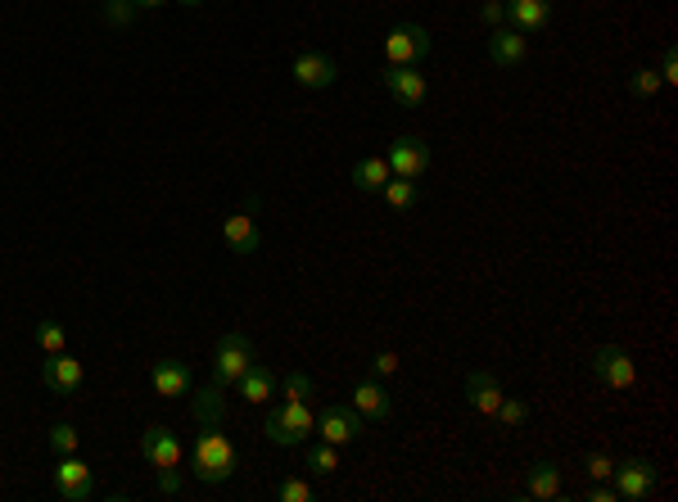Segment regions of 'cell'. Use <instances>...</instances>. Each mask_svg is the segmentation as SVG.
Listing matches in <instances>:
<instances>
[{"label":"cell","instance_id":"1","mask_svg":"<svg viewBox=\"0 0 678 502\" xmlns=\"http://www.w3.org/2000/svg\"><path fill=\"white\" fill-rule=\"evenodd\" d=\"M190 471L204 484H222L240 471V453L231 435H222V426H199L195 448H190Z\"/></svg>","mask_w":678,"mask_h":502},{"label":"cell","instance_id":"2","mask_svg":"<svg viewBox=\"0 0 678 502\" xmlns=\"http://www.w3.org/2000/svg\"><path fill=\"white\" fill-rule=\"evenodd\" d=\"M263 435H267V444H276V448H299L308 435H317V412H312V403L285 398L281 408L267 412Z\"/></svg>","mask_w":678,"mask_h":502},{"label":"cell","instance_id":"3","mask_svg":"<svg viewBox=\"0 0 678 502\" xmlns=\"http://www.w3.org/2000/svg\"><path fill=\"white\" fill-rule=\"evenodd\" d=\"M254 340H249L245 331H226L222 340H217V353H213V380L217 385H236L240 376H245L249 367H254Z\"/></svg>","mask_w":678,"mask_h":502},{"label":"cell","instance_id":"4","mask_svg":"<svg viewBox=\"0 0 678 502\" xmlns=\"http://www.w3.org/2000/svg\"><path fill=\"white\" fill-rule=\"evenodd\" d=\"M430 55H434V41H430V32H425L421 23H398V28H389V37H385V59L389 64L421 68Z\"/></svg>","mask_w":678,"mask_h":502},{"label":"cell","instance_id":"5","mask_svg":"<svg viewBox=\"0 0 678 502\" xmlns=\"http://www.w3.org/2000/svg\"><path fill=\"white\" fill-rule=\"evenodd\" d=\"M588 367H593V376L602 380L606 389H633L638 385V367H633V358L620 349V344H597L593 358H588Z\"/></svg>","mask_w":678,"mask_h":502},{"label":"cell","instance_id":"6","mask_svg":"<svg viewBox=\"0 0 678 502\" xmlns=\"http://www.w3.org/2000/svg\"><path fill=\"white\" fill-rule=\"evenodd\" d=\"M611 484L620 502H647L656 493V466L642 462V457H624V462H615Z\"/></svg>","mask_w":678,"mask_h":502},{"label":"cell","instance_id":"7","mask_svg":"<svg viewBox=\"0 0 678 502\" xmlns=\"http://www.w3.org/2000/svg\"><path fill=\"white\" fill-rule=\"evenodd\" d=\"M385 163H389V172L394 177H407V181H421L425 172L434 168V150L421 141V136H398L394 145H389V154H385Z\"/></svg>","mask_w":678,"mask_h":502},{"label":"cell","instance_id":"8","mask_svg":"<svg viewBox=\"0 0 678 502\" xmlns=\"http://www.w3.org/2000/svg\"><path fill=\"white\" fill-rule=\"evenodd\" d=\"M317 435L326 444L344 448V444H358L362 439V417L353 412V403H330L326 412H317Z\"/></svg>","mask_w":678,"mask_h":502},{"label":"cell","instance_id":"9","mask_svg":"<svg viewBox=\"0 0 678 502\" xmlns=\"http://www.w3.org/2000/svg\"><path fill=\"white\" fill-rule=\"evenodd\" d=\"M254 213H258V199H245V209H236L231 218L222 222V240H226V249H231V254H240V258L258 254V245H263Z\"/></svg>","mask_w":678,"mask_h":502},{"label":"cell","instance_id":"10","mask_svg":"<svg viewBox=\"0 0 678 502\" xmlns=\"http://www.w3.org/2000/svg\"><path fill=\"white\" fill-rule=\"evenodd\" d=\"M290 73L303 91H326V86L339 82V64L326 55V50H303V55H294Z\"/></svg>","mask_w":678,"mask_h":502},{"label":"cell","instance_id":"11","mask_svg":"<svg viewBox=\"0 0 678 502\" xmlns=\"http://www.w3.org/2000/svg\"><path fill=\"white\" fill-rule=\"evenodd\" d=\"M86 380L82 362L73 358V353H46V362H41V385L50 389V394H77Z\"/></svg>","mask_w":678,"mask_h":502},{"label":"cell","instance_id":"12","mask_svg":"<svg viewBox=\"0 0 678 502\" xmlns=\"http://www.w3.org/2000/svg\"><path fill=\"white\" fill-rule=\"evenodd\" d=\"M385 91L394 95L403 109H421L425 105V95H430V82H425V73L421 68H398V64H389L385 68Z\"/></svg>","mask_w":678,"mask_h":502},{"label":"cell","instance_id":"13","mask_svg":"<svg viewBox=\"0 0 678 502\" xmlns=\"http://www.w3.org/2000/svg\"><path fill=\"white\" fill-rule=\"evenodd\" d=\"M55 493L64 502H86L95 493V480H91V466L86 462H77V453H68V457H59V466H55Z\"/></svg>","mask_w":678,"mask_h":502},{"label":"cell","instance_id":"14","mask_svg":"<svg viewBox=\"0 0 678 502\" xmlns=\"http://www.w3.org/2000/svg\"><path fill=\"white\" fill-rule=\"evenodd\" d=\"M141 453L154 471H177L181 466V439L168 426H145L141 435Z\"/></svg>","mask_w":678,"mask_h":502},{"label":"cell","instance_id":"15","mask_svg":"<svg viewBox=\"0 0 678 502\" xmlns=\"http://www.w3.org/2000/svg\"><path fill=\"white\" fill-rule=\"evenodd\" d=\"M529 59V37L525 32H516L511 23H502V28L489 32V64L493 68H520Z\"/></svg>","mask_w":678,"mask_h":502},{"label":"cell","instance_id":"16","mask_svg":"<svg viewBox=\"0 0 678 502\" xmlns=\"http://www.w3.org/2000/svg\"><path fill=\"white\" fill-rule=\"evenodd\" d=\"M353 412H358L362 421H389L394 417V398H389V389L380 385L376 376H362L358 385H353Z\"/></svg>","mask_w":678,"mask_h":502},{"label":"cell","instance_id":"17","mask_svg":"<svg viewBox=\"0 0 678 502\" xmlns=\"http://www.w3.org/2000/svg\"><path fill=\"white\" fill-rule=\"evenodd\" d=\"M150 385L159 398H190V367L177 358H159L150 367Z\"/></svg>","mask_w":678,"mask_h":502},{"label":"cell","instance_id":"18","mask_svg":"<svg viewBox=\"0 0 678 502\" xmlns=\"http://www.w3.org/2000/svg\"><path fill=\"white\" fill-rule=\"evenodd\" d=\"M462 389H466V403H471L480 417H493V412H498L502 385H498V376H493V371H471Z\"/></svg>","mask_w":678,"mask_h":502},{"label":"cell","instance_id":"19","mask_svg":"<svg viewBox=\"0 0 678 502\" xmlns=\"http://www.w3.org/2000/svg\"><path fill=\"white\" fill-rule=\"evenodd\" d=\"M507 23L516 32H543L552 23V0H507Z\"/></svg>","mask_w":678,"mask_h":502},{"label":"cell","instance_id":"20","mask_svg":"<svg viewBox=\"0 0 678 502\" xmlns=\"http://www.w3.org/2000/svg\"><path fill=\"white\" fill-rule=\"evenodd\" d=\"M389 177H394V172H389V163L380 159V154H362V159L353 163V186H358L362 195H380Z\"/></svg>","mask_w":678,"mask_h":502},{"label":"cell","instance_id":"21","mask_svg":"<svg viewBox=\"0 0 678 502\" xmlns=\"http://www.w3.org/2000/svg\"><path fill=\"white\" fill-rule=\"evenodd\" d=\"M525 493L529 498H556L561 493V466L552 462V457H543V462H534L529 466V475H525Z\"/></svg>","mask_w":678,"mask_h":502},{"label":"cell","instance_id":"22","mask_svg":"<svg viewBox=\"0 0 678 502\" xmlns=\"http://www.w3.org/2000/svg\"><path fill=\"white\" fill-rule=\"evenodd\" d=\"M236 389H240V398H249V403H272L276 398V376L263 367V362H254V367L236 380Z\"/></svg>","mask_w":678,"mask_h":502},{"label":"cell","instance_id":"23","mask_svg":"<svg viewBox=\"0 0 678 502\" xmlns=\"http://www.w3.org/2000/svg\"><path fill=\"white\" fill-rule=\"evenodd\" d=\"M190 408H195V421L199 426H222L226 421V394H222V385H204L195 394V403H190Z\"/></svg>","mask_w":678,"mask_h":502},{"label":"cell","instance_id":"24","mask_svg":"<svg viewBox=\"0 0 678 502\" xmlns=\"http://www.w3.org/2000/svg\"><path fill=\"white\" fill-rule=\"evenodd\" d=\"M380 195H385V204H389V209H398V213H407V209H416V204H421V186H416V181H407V177H389Z\"/></svg>","mask_w":678,"mask_h":502},{"label":"cell","instance_id":"25","mask_svg":"<svg viewBox=\"0 0 678 502\" xmlns=\"http://www.w3.org/2000/svg\"><path fill=\"white\" fill-rule=\"evenodd\" d=\"M303 462H308V471H317V475H335L339 471V448L335 444H312L308 453H303Z\"/></svg>","mask_w":678,"mask_h":502},{"label":"cell","instance_id":"26","mask_svg":"<svg viewBox=\"0 0 678 502\" xmlns=\"http://www.w3.org/2000/svg\"><path fill=\"white\" fill-rule=\"evenodd\" d=\"M37 349L41 353H64L68 349V331L55 322V317H46V322L37 326Z\"/></svg>","mask_w":678,"mask_h":502},{"label":"cell","instance_id":"27","mask_svg":"<svg viewBox=\"0 0 678 502\" xmlns=\"http://www.w3.org/2000/svg\"><path fill=\"white\" fill-rule=\"evenodd\" d=\"M276 389H281V398H299V403H308V398L317 394V385H312L308 371H290L285 380H276Z\"/></svg>","mask_w":678,"mask_h":502},{"label":"cell","instance_id":"28","mask_svg":"<svg viewBox=\"0 0 678 502\" xmlns=\"http://www.w3.org/2000/svg\"><path fill=\"white\" fill-rule=\"evenodd\" d=\"M493 417H498L507 430H520L529 421V403H525V398H507V394H502V403H498V412H493Z\"/></svg>","mask_w":678,"mask_h":502},{"label":"cell","instance_id":"29","mask_svg":"<svg viewBox=\"0 0 678 502\" xmlns=\"http://www.w3.org/2000/svg\"><path fill=\"white\" fill-rule=\"evenodd\" d=\"M50 448H55L59 457H68V453H77L82 448V435H77V426H68V421H59V426H50Z\"/></svg>","mask_w":678,"mask_h":502},{"label":"cell","instance_id":"30","mask_svg":"<svg viewBox=\"0 0 678 502\" xmlns=\"http://www.w3.org/2000/svg\"><path fill=\"white\" fill-rule=\"evenodd\" d=\"M104 23L109 28H132V19H136V0H104Z\"/></svg>","mask_w":678,"mask_h":502},{"label":"cell","instance_id":"31","mask_svg":"<svg viewBox=\"0 0 678 502\" xmlns=\"http://www.w3.org/2000/svg\"><path fill=\"white\" fill-rule=\"evenodd\" d=\"M660 86H665V82H660L656 68H633V73H629V91L638 95V100H651Z\"/></svg>","mask_w":678,"mask_h":502},{"label":"cell","instance_id":"32","mask_svg":"<svg viewBox=\"0 0 678 502\" xmlns=\"http://www.w3.org/2000/svg\"><path fill=\"white\" fill-rule=\"evenodd\" d=\"M276 498H281V502H312L317 493H312L308 480H299V475H285V480L276 484Z\"/></svg>","mask_w":678,"mask_h":502},{"label":"cell","instance_id":"33","mask_svg":"<svg viewBox=\"0 0 678 502\" xmlns=\"http://www.w3.org/2000/svg\"><path fill=\"white\" fill-rule=\"evenodd\" d=\"M584 471H588V480H611L615 457H611V453H602V448H593V453L584 457Z\"/></svg>","mask_w":678,"mask_h":502},{"label":"cell","instance_id":"34","mask_svg":"<svg viewBox=\"0 0 678 502\" xmlns=\"http://www.w3.org/2000/svg\"><path fill=\"white\" fill-rule=\"evenodd\" d=\"M371 376H376V380L398 376V353H394V349H380L376 358H371Z\"/></svg>","mask_w":678,"mask_h":502},{"label":"cell","instance_id":"35","mask_svg":"<svg viewBox=\"0 0 678 502\" xmlns=\"http://www.w3.org/2000/svg\"><path fill=\"white\" fill-rule=\"evenodd\" d=\"M656 73H660V82H665V86L678 82V50H674V46L660 50V68H656Z\"/></svg>","mask_w":678,"mask_h":502},{"label":"cell","instance_id":"36","mask_svg":"<svg viewBox=\"0 0 678 502\" xmlns=\"http://www.w3.org/2000/svg\"><path fill=\"white\" fill-rule=\"evenodd\" d=\"M480 19L489 23V28H502V23H507V0H484V5H480Z\"/></svg>","mask_w":678,"mask_h":502},{"label":"cell","instance_id":"37","mask_svg":"<svg viewBox=\"0 0 678 502\" xmlns=\"http://www.w3.org/2000/svg\"><path fill=\"white\" fill-rule=\"evenodd\" d=\"M584 502H620V498H615V484L597 480V484H593V489H588V493H584Z\"/></svg>","mask_w":678,"mask_h":502},{"label":"cell","instance_id":"38","mask_svg":"<svg viewBox=\"0 0 678 502\" xmlns=\"http://www.w3.org/2000/svg\"><path fill=\"white\" fill-rule=\"evenodd\" d=\"M159 493L177 498V493H181V475H177V471H159Z\"/></svg>","mask_w":678,"mask_h":502},{"label":"cell","instance_id":"39","mask_svg":"<svg viewBox=\"0 0 678 502\" xmlns=\"http://www.w3.org/2000/svg\"><path fill=\"white\" fill-rule=\"evenodd\" d=\"M159 5H168V0H136V10H159Z\"/></svg>","mask_w":678,"mask_h":502},{"label":"cell","instance_id":"40","mask_svg":"<svg viewBox=\"0 0 678 502\" xmlns=\"http://www.w3.org/2000/svg\"><path fill=\"white\" fill-rule=\"evenodd\" d=\"M181 5H204V0H181Z\"/></svg>","mask_w":678,"mask_h":502}]
</instances>
